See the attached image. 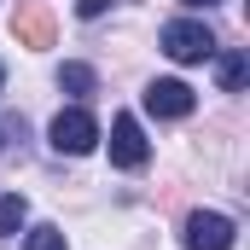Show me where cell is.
Returning <instances> with one entry per match:
<instances>
[{
    "mask_svg": "<svg viewBox=\"0 0 250 250\" xmlns=\"http://www.w3.org/2000/svg\"><path fill=\"white\" fill-rule=\"evenodd\" d=\"M163 53L175 64H204L215 59V29L198 18H175V23H163Z\"/></svg>",
    "mask_w": 250,
    "mask_h": 250,
    "instance_id": "obj_1",
    "label": "cell"
},
{
    "mask_svg": "<svg viewBox=\"0 0 250 250\" xmlns=\"http://www.w3.org/2000/svg\"><path fill=\"white\" fill-rule=\"evenodd\" d=\"M47 134H53V151H64V157H82V151H93V146H99V123H93V111H87V105L59 111Z\"/></svg>",
    "mask_w": 250,
    "mask_h": 250,
    "instance_id": "obj_2",
    "label": "cell"
},
{
    "mask_svg": "<svg viewBox=\"0 0 250 250\" xmlns=\"http://www.w3.org/2000/svg\"><path fill=\"white\" fill-rule=\"evenodd\" d=\"M233 221L227 215H215V209H198L187 215V250H233Z\"/></svg>",
    "mask_w": 250,
    "mask_h": 250,
    "instance_id": "obj_3",
    "label": "cell"
},
{
    "mask_svg": "<svg viewBox=\"0 0 250 250\" xmlns=\"http://www.w3.org/2000/svg\"><path fill=\"white\" fill-rule=\"evenodd\" d=\"M192 87L187 82H175V76H163V82H151L146 87V111L151 117H163V123H175V117H192Z\"/></svg>",
    "mask_w": 250,
    "mask_h": 250,
    "instance_id": "obj_4",
    "label": "cell"
},
{
    "mask_svg": "<svg viewBox=\"0 0 250 250\" xmlns=\"http://www.w3.org/2000/svg\"><path fill=\"white\" fill-rule=\"evenodd\" d=\"M12 35H18L23 47H53L59 23H53V12H47L41 0H18V18H12Z\"/></svg>",
    "mask_w": 250,
    "mask_h": 250,
    "instance_id": "obj_5",
    "label": "cell"
},
{
    "mask_svg": "<svg viewBox=\"0 0 250 250\" xmlns=\"http://www.w3.org/2000/svg\"><path fill=\"white\" fill-rule=\"evenodd\" d=\"M146 157H151V146H146L140 123H134V117H117V123H111V163H117V169H140Z\"/></svg>",
    "mask_w": 250,
    "mask_h": 250,
    "instance_id": "obj_6",
    "label": "cell"
},
{
    "mask_svg": "<svg viewBox=\"0 0 250 250\" xmlns=\"http://www.w3.org/2000/svg\"><path fill=\"white\" fill-rule=\"evenodd\" d=\"M59 87L76 93V99H87V93H93V70H87V64H64V70H59Z\"/></svg>",
    "mask_w": 250,
    "mask_h": 250,
    "instance_id": "obj_7",
    "label": "cell"
},
{
    "mask_svg": "<svg viewBox=\"0 0 250 250\" xmlns=\"http://www.w3.org/2000/svg\"><path fill=\"white\" fill-rule=\"evenodd\" d=\"M215 76H221V87H227V93H239V87H245V76H250V59H245V53H227Z\"/></svg>",
    "mask_w": 250,
    "mask_h": 250,
    "instance_id": "obj_8",
    "label": "cell"
},
{
    "mask_svg": "<svg viewBox=\"0 0 250 250\" xmlns=\"http://www.w3.org/2000/svg\"><path fill=\"white\" fill-rule=\"evenodd\" d=\"M23 215H29V204H23L18 192H6V198H0V233H18Z\"/></svg>",
    "mask_w": 250,
    "mask_h": 250,
    "instance_id": "obj_9",
    "label": "cell"
},
{
    "mask_svg": "<svg viewBox=\"0 0 250 250\" xmlns=\"http://www.w3.org/2000/svg\"><path fill=\"white\" fill-rule=\"evenodd\" d=\"M23 250H70V245H64V233H59V227H35V233L23 239Z\"/></svg>",
    "mask_w": 250,
    "mask_h": 250,
    "instance_id": "obj_10",
    "label": "cell"
},
{
    "mask_svg": "<svg viewBox=\"0 0 250 250\" xmlns=\"http://www.w3.org/2000/svg\"><path fill=\"white\" fill-rule=\"evenodd\" d=\"M105 6H111V0H76V12H82V18H99Z\"/></svg>",
    "mask_w": 250,
    "mask_h": 250,
    "instance_id": "obj_11",
    "label": "cell"
},
{
    "mask_svg": "<svg viewBox=\"0 0 250 250\" xmlns=\"http://www.w3.org/2000/svg\"><path fill=\"white\" fill-rule=\"evenodd\" d=\"M187 6H215V0H187Z\"/></svg>",
    "mask_w": 250,
    "mask_h": 250,
    "instance_id": "obj_12",
    "label": "cell"
},
{
    "mask_svg": "<svg viewBox=\"0 0 250 250\" xmlns=\"http://www.w3.org/2000/svg\"><path fill=\"white\" fill-rule=\"evenodd\" d=\"M0 87H6V64H0Z\"/></svg>",
    "mask_w": 250,
    "mask_h": 250,
    "instance_id": "obj_13",
    "label": "cell"
}]
</instances>
